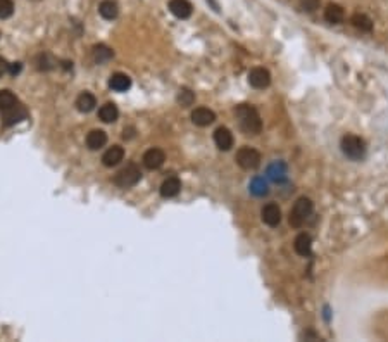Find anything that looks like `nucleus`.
<instances>
[{
	"label": "nucleus",
	"instance_id": "1",
	"mask_svg": "<svg viewBox=\"0 0 388 342\" xmlns=\"http://www.w3.org/2000/svg\"><path fill=\"white\" fill-rule=\"evenodd\" d=\"M235 114H237L238 121H240L242 130H244L247 135L261 133L262 121H261V116H259L256 107L249 106V104H240V106H237Z\"/></svg>",
	"mask_w": 388,
	"mask_h": 342
},
{
	"label": "nucleus",
	"instance_id": "2",
	"mask_svg": "<svg viewBox=\"0 0 388 342\" xmlns=\"http://www.w3.org/2000/svg\"><path fill=\"white\" fill-rule=\"evenodd\" d=\"M314 211V204L309 197H300V199L295 200L292 211H290L288 221L293 228H300L305 223V220L313 215Z\"/></svg>",
	"mask_w": 388,
	"mask_h": 342
},
{
	"label": "nucleus",
	"instance_id": "3",
	"mask_svg": "<svg viewBox=\"0 0 388 342\" xmlns=\"http://www.w3.org/2000/svg\"><path fill=\"white\" fill-rule=\"evenodd\" d=\"M342 152L352 161H359L366 154V144L361 136L357 135H345L340 142Z\"/></svg>",
	"mask_w": 388,
	"mask_h": 342
},
{
	"label": "nucleus",
	"instance_id": "4",
	"mask_svg": "<svg viewBox=\"0 0 388 342\" xmlns=\"http://www.w3.org/2000/svg\"><path fill=\"white\" fill-rule=\"evenodd\" d=\"M141 180V171L135 163H129L123 168L121 171H118V175L114 176V183L121 188H131L135 187Z\"/></svg>",
	"mask_w": 388,
	"mask_h": 342
},
{
	"label": "nucleus",
	"instance_id": "5",
	"mask_svg": "<svg viewBox=\"0 0 388 342\" xmlns=\"http://www.w3.org/2000/svg\"><path fill=\"white\" fill-rule=\"evenodd\" d=\"M237 163L240 168H244V170H257L259 166H261V154H259V151H256V149L252 147H240L237 152Z\"/></svg>",
	"mask_w": 388,
	"mask_h": 342
},
{
	"label": "nucleus",
	"instance_id": "6",
	"mask_svg": "<svg viewBox=\"0 0 388 342\" xmlns=\"http://www.w3.org/2000/svg\"><path fill=\"white\" fill-rule=\"evenodd\" d=\"M2 112V123L6 124V126H12V124L23 121V119L28 118V111L26 107L21 106V104H14L12 107H9V109L6 111H0Z\"/></svg>",
	"mask_w": 388,
	"mask_h": 342
},
{
	"label": "nucleus",
	"instance_id": "7",
	"mask_svg": "<svg viewBox=\"0 0 388 342\" xmlns=\"http://www.w3.org/2000/svg\"><path fill=\"white\" fill-rule=\"evenodd\" d=\"M249 83L257 90H264L271 85V73L266 67H254L249 73Z\"/></svg>",
	"mask_w": 388,
	"mask_h": 342
},
{
	"label": "nucleus",
	"instance_id": "8",
	"mask_svg": "<svg viewBox=\"0 0 388 342\" xmlns=\"http://www.w3.org/2000/svg\"><path fill=\"white\" fill-rule=\"evenodd\" d=\"M141 161H143V166L147 168V170H159V168L164 164V161H166V154H164L163 149L152 147V149H148V151L145 152L143 158H141Z\"/></svg>",
	"mask_w": 388,
	"mask_h": 342
},
{
	"label": "nucleus",
	"instance_id": "9",
	"mask_svg": "<svg viewBox=\"0 0 388 342\" xmlns=\"http://www.w3.org/2000/svg\"><path fill=\"white\" fill-rule=\"evenodd\" d=\"M261 218L266 225H268V227H271V228L278 227V225L281 223V209H280V206L274 204V202L266 204L261 211Z\"/></svg>",
	"mask_w": 388,
	"mask_h": 342
},
{
	"label": "nucleus",
	"instance_id": "10",
	"mask_svg": "<svg viewBox=\"0 0 388 342\" xmlns=\"http://www.w3.org/2000/svg\"><path fill=\"white\" fill-rule=\"evenodd\" d=\"M286 173H288V168L283 161H274L268 166L266 170V176L274 183H283L286 180Z\"/></svg>",
	"mask_w": 388,
	"mask_h": 342
},
{
	"label": "nucleus",
	"instance_id": "11",
	"mask_svg": "<svg viewBox=\"0 0 388 342\" xmlns=\"http://www.w3.org/2000/svg\"><path fill=\"white\" fill-rule=\"evenodd\" d=\"M192 121L197 126H209L216 121V114L209 107H197L192 111Z\"/></svg>",
	"mask_w": 388,
	"mask_h": 342
},
{
	"label": "nucleus",
	"instance_id": "12",
	"mask_svg": "<svg viewBox=\"0 0 388 342\" xmlns=\"http://www.w3.org/2000/svg\"><path fill=\"white\" fill-rule=\"evenodd\" d=\"M169 11L178 19H188L193 13V7L188 0H169Z\"/></svg>",
	"mask_w": 388,
	"mask_h": 342
},
{
	"label": "nucleus",
	"instance_id": "13",
	"mask_svg": "<svg viewBox=\"0 0 388 342\" xmlns=\"http://www.w3.org/2000/svg\"><path fill=\"white\" fill-rule=\"evenodd\" d=\"M123 159H124V149L121 146H112L104 152L102 164L107 168H112V166H118Z\"/></svg>",
	"mask_w": 388,
	"mask_h": 342
},
{
	"label": "nucleus",
	"instance_id": "14",
	"mask_svg": "<svg viewBox=\"0 0 388 342\" xmlns=\"http://www.w3.org/2000/svg\"><path fill=\"white\" fill-rule=\"evenodd\" d=\"M214 144L219 151H229L233 147V135L228 128L219 126L214 131Z\"/></svg>",
	"mask_w": 388,
	"mask_h": 342
},
{
	"label": "nucleus",
	"instance_id": "15",
	"mask_svg": "<svg viewBox=\"0 0 388 342\" xmlns=\"http://www.w3.org/2000/svg\"><path fill=\"white\" fill-rule=\"evenodd\" d=\"M293 249H295V252L302 257L311 256V251H313V239H311L309 233H298V235L295 237Z\"/></svg>",
	"mask_w": 388,
	"mask_h": 342
},
{
	"label": "nucleus",
	"instance_id": "16",
	"mask_svg": "<svg viewBox=\"0 0 388 342\" xmlns=\"http://www.w3.org/2000/svg\"><path fill=\"white\" fill-rule=\"evenodd\" d=\"M180 192H181V180L176 178V176H171V178L164 180L163 185H161V195L166 197V199L176 197Z\"/></svg>",
	"mask_w": 388,
	"mask_h": 342
},
{
	"label": "nucleus",
	"instance_id": "17",
	"mask_svg": "<svg viewBox=\"0 0 388 342\" xmlns=\"http://www.w3.org/2000/svg\"><path fill=\"white\" fill-rule=\"evenodd\" d=\"M107 144V133L104 130H92L87 135V147L90 151H99Z\"/></svg>",
	"mask_w": 388,
	"mask_h": 342
},
{
	"label": "nucleus",
	"instance_id": "18",
	"mask_svg": "<svg viewBox=\"0 0 388 342\" xmlns=\"http://www.w3.org/2000/svg\"><path fill=\"white\" fill-rule=\"evenodd\" d=\"M131 87V78L124 73H114L109 78V88L114 92H126Z\"/></svg>",
	"mask_w": 388,
	"mask_h": 342
},
{
	"label": "nucleus",
	"instance_id": "19",
	"mask_svg": "<svg viewBox=\"0 0 388 342\" xmlns=\"http://www.w3.org/2000/svg\"><path fill=\"white\" fill-rule=\"evenodd\" d=\"M97 106V99L94 94L90 92H82V94L76 97V109L80 112H92Z\"/></svg>",
	"mask_w": 388,
	"mask_h": 342
},
{
	"label": "nucleus",
	"instance_id": "20",
	"mask_svg": "<svg viewBox=\"0 0 388 342\" xmlns=\"http://www.w3.org/2000/svg\"><path fill=\"white\" fill-rule=\"evenodd\" d=\"M343 18H345V11H343L342 6H338V4H328L325 9V19L328 23H331V25H338V23L343 21Z\"/></svg>",
	"mask_w": 388,
	"mask_h": 342
},
{
	"label": "nucleus",
	"instance_id": "21",
	"mask_svg": "<svg viewBox=\"0 0 388 342\" xmlns=\"http://www.w3.org/2000/svg\"><path fill=\"white\" fill-rule=\"evenodd\" d=\"M118 118H119V111H118V107H116L114 102L104 104V106L99 109V119L100 121L114 123V121H118Z\"/></svg>",
	"mask_w": 388,
	"mask_h": 342
},
{
	"label": "nucleus",
	"instance_id": "22",
	"mask_svg": "<svg viewBox=\"0 0 388 342\" xmlns=\"http://www.w3.org/2000/svg\"><path fill=\"white\" fill-rule=\"evenodd\" d=\"M99 13L100 16H102L104 19H107V21H112V19L118 18L119 14V7L118 4L114 2V0H102L99 6Z\"/></svg>",
	"mask_w": 388,
	"mask_h": 342
},
{
	"label": "nucleus",
	"instance_id": "23",
	"mask_svg": "<svg viewBox=\"0 0 388 342\" xmlns=\"http://www.w3.org/2000/svg\"><path fill=\"white\" fill-rule=\"evenodd\" d=\"M92 55H94V61L97 64H106V62L111 61L112 57H114V52L109 49L107 45H104V43H99V45L94 47V50H92Z\"/></svg>",
	"mask_w": 388,
	"mask_h": 342
},
{
	"label": "nucleus",
	"instance_id": "24",
	"mask_svg": "<svg viewBox=\"0 0 388 342\" xmlns=\"http://www.w3.org/2000/svg\"><path fill=\"white\" fill-rule=\"evenodd\" d=\"M249 190L250 194H254L256 197H264L269 194V185L262 176H254L252 182L249 185Z\"/></svg>",
	"mask_w": 388,
	"mask_h": 342
},
{
	"label": "nucleus",
	"instance_id": "25",
	"mask_svg": "<svg viewBox=\"0 0 388 342\" xmlns=\"http://www.w3.org/2000/svg\"><path fill=\"white\" fill-rule=\"evenodd\" d=\"M352 25L361 31H371L373 30V21H371L366 14H354L352 16Z\"/></svg>",
	"mask_w": 388,
	"mask_h": 342
},
{
	"label": "nucleus",
	"instance_id": "26",
	"mask_svg": "<svg viewBox=\"0 0 388 342\" xmlns=\"http://www.w3.org/2000/svg\"><path fill=\"white\" fill-rule=\"evenodd\" d=\"M18 104V99L11 90H0V111H6Z\"/></svg>",
	"mask_w": 388,
	"mask_h": 342
},
{
	"label": "nucleus",
	"instance_id": "27",
	"mask_svg": "<svg viewBox=\"0 0 388 342\" xmlns=\"http://www.w3.org/2000/svg\"><path fill=\"white\" fill-rule=\"evenodd\" d=\"M178 104L183 107H190L193 104V100H195V94H193L192 90H188V88H181L180 94H178Z\"/></svg>",
	"mask_w": 388,
	"mask_h": 342
},
{
	"label": "nucleus",
	"instance_id": "28",
	"mask_svg": "<svg viewBox=\"0 0 388 342\" xmlns=\"http://www.w3.org/2000/svg\"><path fill=\"white\" fill-rule=\"evenodd\" d=\"M12 14H14V2L0 0V19H9Z\"/></svg>",
	"mask_w": 388,
	"mask_h": 342
},
{
	"label": "nucleus",
	"instance_id": "29",
	"mask_svg": "<svg viewBox=\"0 0 388 342\" xmlns=\"http://www.w3.org/2000/svg\"><path fill=\"white\" fill-rule=\"evenodd\" d=\"M319 4H321V0H300V9L305 13H314L316 9H319Z\"/></svg>",
	"mask_w": 388,
	"mask_h": 342
},
{
	"label": "nucleus",
	"instance_id": "30",
	"mask_svg": "<svg viewBox=\"0 0 388 342\" xmlns=\"http://www.w3.org/2000/svg\"><path fill=\"white\" fill-rule=\"evenodd\" d=\"M21 70H23V64L21 62H12V64H9V73L11 76H18L19 73H21Z\"/></svg>",
	"mask_w": 388,
	"mask_h": 342
},
{
	"label": "nucleus",
	"instance_id": "31",
	"mask_svg": "<svg viewBox=\"0 0 388 342\" xmlns=\"http://www.w3.org/2000/svg\"><path fill=\"white\" fill-rule=\"evenodd\" d=\"M9 71V64H7V61L4 57H0V76H4Z\"/></svg>",
	"mask_w": 388,
	"mask_h": 342
},
{
	"label": "nucleus",
	"instance_id": "32",
	"mask_svg": "<svg viewBox=\"0 0 388 342\" xmlns=\"http://www.w3.org/2000/svg\"><path fill=\"white\" fill-rule=\"evenodd\" d=\"M133 136H135V128H124L123 139H124V140H129V139H133Z\"/></svg>",
	"mask_w": 388,
	"mask_h": 342
},
{
	"label": "nucleus",
	"instance_id": "33",
	"mask_svg": "<svg viewBox=\"0 0 388 342\" xmlns=\"http://www.w3.org/2000/svg\"><path fill=\"white\" fill-rule=\"evenodd\" d=\"M60 66H62V70H66V71L72 70V62L71 61H62V62H60Z\"/></svg>",
	"mask_w": 388,
	"mask_h": 342
}]
</instances>
